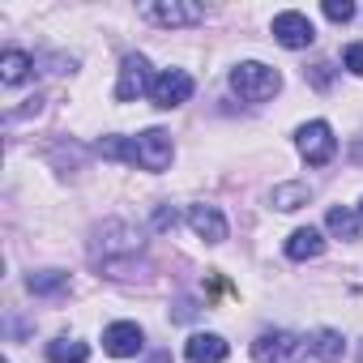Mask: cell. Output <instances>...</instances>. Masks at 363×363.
I'll return each instance as SVG.
<instances>
[{"label":"cell","mask_w":363,"mask_h":363,"mask_svg":"<svg viewBox=\"0 0 363 363\" xmlns=\"http://www.w3.org/2000/svg\"><path fill=\"white\" fill-rule=\"evenodd\" d=\"M99 154H103V158L133 162V167H141V171H167L171 158H175V145H171V133L145 128L141 137H103V141H99Z\"/></svg>","instance_id":"6da1fadb"},{"label":"cell","mask_w":363,"mask_h":363,"mask_svg":"<svg viewBox=\"0 0 363 363\" xmlns=\"http://www.w3.org/2000/svg\"><path fill=\"white\" fill-rule=\"evenodd\" d=\"M231 90L244 103H265V99H274L282 90V73L269 69V65H261V60H244V65L231 69Z\"/></svg>","instance_id":"7a4b0ae2"},{"label":"cell","mask_w":363,"mask_h":363,"mask_svg":"<svg viewBox=\"0 0 363 363\" xmlns=\"http://www.w3.org/2000/svg\"><path fill=\"white\" fill-rule=\"evenodd\" d=\"M252 359L257 363H303L308 359V337H299L291 329H269L252 342Z\"/></svg>","instance_id":"3957f363"},{"label":"cell","mask_w":363,"mask_h":363,"mask_svg":"<svg viewBox=\"0 0 363 363\" xmlns=\"http://www.w3.org/2000/svg\"><path fill=\"white\" fill-rule=\"evenodd\" d=\"M94 252L103 257V265L111 269L116 265V257L124 252V257H137L141 252V235L128 227V223H103V231H99V244H94Z\"/></svg>","instance_id":"277c9868"},{"label":"cell","mask_w":363,"mask_h":363,"mask_svg":"<svg viewBox=\"0 0 363 363\" xmlns=\"http://www.w3.org/2000/svg\"><path fill=\"white\" fill-rule=\"evenodd\" d=\"M193 77L184 73V69H162L158 77H154V86H150V99H154V107H162V111H171V107H179V103H189L193 99Z\"/></svg>","instance_id":"5b68a950"},{"label":"cell","mask_w":363,"mask_h":363,"mask_svg":"<svg viewBox=\"0 0 363 363\" xmlns=\"http://www.w3.org/2000/svg\"><path fill=\"white\" fill-rule=\"evenodd\" d=\"M295 145H299V154H303L312 167H325V162L337 154V137H333V128H329L325 120L303 124V128H299V137H295Z\"/></svg>","instance_id":"8992f818"},{"label":"cell","mask_w":363,"mask_h":363,"mask_svg":"<svg viewBox=\"0 0 363 363\" xmlns=\"http://www.w3.org/2000/svg\"><path fill=\"white\" fill-rule=\"evenodd\" d=\"M150 86H154V77H150V60H145L141 52L124 56V65H120V82H116V99H120V103H133V99L150 94Z\"/></svg>","instance_id":"52a82bcc"},{"label":"cell","mask_w":363,"mask_h":363,"mask_svg":"<svg viewBox=\"0 0 363 363\" xmlns=\"http://www.w3.org/2000/svg\"><path fill=\"white\" fill-rule=\"evenodd\" d=\"M141 13L154 26H197V22H206V9L201 5H184V0H158V5H145Z\"/></svg>","instance_id":"ba28073f"},{"label":"cell","mask_w":363,"mask_h":363,"mask_svg":"<svg viewBox=\"0 0 363 363\" xmlns=\"http://www.w3.org/2000/svg\"><path fill=\"white\" fill-rule=\"evenodd\" d=\"M141 346H145V333L133 320H116L103 329V350L116 359H133V354H141Z\"/></svg>","instance_id":"9c48e42d"},{"label":"cell","mask_w":363,"mask_h":363,"mask_svg":"<svg viewBox=\"0 0 363 363\" xmlns=\"http://www.w3.org/2000/svg\"><path fill=\"white\" fill-rule=\"evenodd\" d=\"M269 30H274V39H278L282 48H291V52H299V48H308V43L316 39V30H312V22H308L303 13H295V9H286V13H278Z\"/></svg>","instance_id":"30bf717a"},{"label":"cell","mask_w":363,"mask_h":363,"mask_svg":"<svg viewBox=\"0 0 363 363\" xmlns=\"http://www.w3.org/2000/svg\"><path fill=\"white\" fill-rule=\"evenodd\" d=\"M189 227L206 244H223L227 240V218L218 214V206H189Z\"/></svg>","instance_id":"8fae6325"},{"label":"cell","mask_w":363,"mask_h":363,"mask_svg":"<svg viewBox=\"0 0 363 363\" xmlns=\"http://www.w3.org/2000/svg\"><path fill=\"white\" fill-rule=\"evenodd\" d=\"M227 337L223 333H193L189 337V346H184V354H189V363H223L227 359Z\"/></svg>","instance_id":"7c38bea8"},{"label":"cell","mask_w":363,"mask_h":363,"mask_svg":"<svg viewBox=\"0 0 363 363\" xmlns=\"http://www.w3.org/2000/svg\"><path fill=\"white\" fill-rule=\"evenodd\" d=\"M320 252H325V235H320L316 227L291 231V240H286V257H291V261H312V257H320Z\"/></svg>","instance_id":"4fadbf2b"},{"label":"cell","mask_w":363,"mask_h":363,"mask_svg":"<svg viewBox=\"0 0 363 363\" xmlns=\"http://www.w3.org/2000/svg\"><path fill=\"white\" fill-rule=\"evenodd\" d=\"M308 350H312L316 359H325V363H337V359L346 354V342H342L337 329H316V333L308 337Z\"/></svg>","instance_id":"5bb4252c"},{"label":"cell","mask_w":363,"mask_h":363,"mask_svg":"<svg viewBox=\"0 0 363 363\" xmlns=\"http://www.w3.org/2000/svg\"><path fill=\"white\" fill-rule=\"evenodd\" d=\"M30 69H35V60L26 52H5V56H0V82H5V86H22L30 77Z\"/></svg>","instance_id":"9a60e30c"},{"label":"cell","mask_w":363,"mask_h":363,"mask_svg":"<svg viewBox=\"0 0 363 363\" xmlns=\"http://www.w3.org/2000/svg\"><path fill=\"white\" fill-rule=\"evenodd\" d=\"M26 291H30V295H60V291H69V274H60V269L26 274Z\"/></svg>","instance_id":"2e32d148"},{"label":"cell","mask_w":363,"mask_h":363,"mask_svg":"<svg viewBox=\"0 0 363 363\" xmlns=\"http://www.w3.org/2000/svg\"><path fill=\"white\" fill-rule=\"evenodd\" d=\"M312 201V189L308 184H278L274 193H269V206L274 210H299V206H308Z\"/></svg>","instance_id":"e0dca14e"},{"label":"cell","mask_w":363,"mask_h":363,"mask_svg":"<svg viewBox=\"0 0 363 363\" xmlns=\"http://www.w3.org/2000/svg\"><path fill=\"white\" fill-rule=\"evenodd\" d=\"M325 227H329L337 240H359V214L346 210V206H333V210L325 214Z\"/></svg>","instance_id":"ac0fdd59"},{"label":"cell","mask_w":363,"mask_h":363,"mask_svg":"<svg viewBox=\"0 0 363 363\" xmlns=\"http://www.w3.org/2000/svg\"><path fill=\"white\" fill-rule=\"evenodd\" d=\"M48 359H52V363H86V359H90V346L77 342V337H56V342L48 346Z\"/></svg>","instance_id":"d6986e66"},{"label":"cell","mask_w":363,"mask_h":363,"mask_svg":"<svg viewBox=\"0 0 363 363\" xmlns=\"http://www.w3.org/2000/svg\"><path fill=\"white\" fill-rule=\"evenodd\" d=\"M325 18L329 22H350L354 18V5H350V0H325Z\"/></svg>","instance_id":"ffe728a7"},{"label":"cell","mask_w":363,"mask_h":363,"mask_svg":"<svg viewBox=\"0 0 363 363\" xmlns=\"http://www.w3.org/2000/svg\"><path fill=\"white\" fill-rule=\"evenodd\" d=\"M342 65H346L354 77H363V43H346V52H342Z\"/></svg>","instance_id":"44dd1931"},{"label":"cell","mask_w":363,"mask_h":363,"mask_svg":"<svg viewBox=\"0 0 363 363\" xmlns=\"http://www.w3.org/2000/svg\"><path fill=\"white\" fill-rule=\"evenodd\" d=\"M308 77H312V86H316V90H329V82H333V65H325V60H320V65H312V69H308Z\"/></svg>","instance_id":"7402d4cb"},{"label":"cell","mask_w":363,"mask_h":363,"mask_svg":"<svg viewBox=\"0 0 363 363\" xmlns=\"http://www.w3.org/2000/svg\"><path fill=\"white\" fill-rule=\"evenodd\" d=\"M154 227H158V231L175 227V210H158V214H154Z\"/></svg>","instance_id":"603a6c76"},{"label":"cell","mask_w":363,"mask_h":363,"mask_svg":"<svg viewBox=\"0 0 363 363\" xmlns=\"http://www.w3.org/2000/svg\"><path fill=\"white\" fill-rule=\"evenodd\" d=\"M359 223H363V201H359Z\"/></svg>","instance_id":"cb8c5ba5"}]
</instances>
